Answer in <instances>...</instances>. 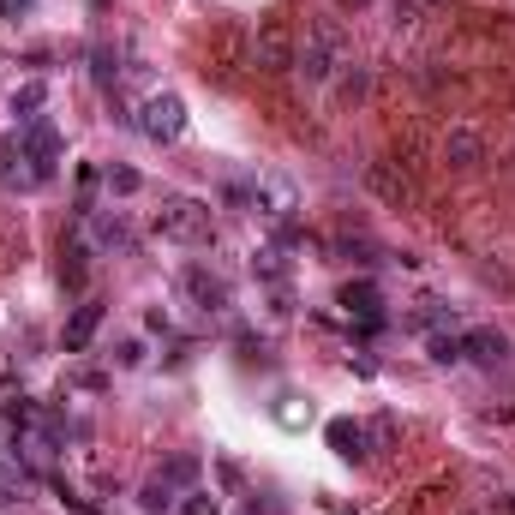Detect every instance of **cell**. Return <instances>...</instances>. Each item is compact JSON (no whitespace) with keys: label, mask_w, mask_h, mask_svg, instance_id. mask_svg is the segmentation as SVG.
<instances>
[{"label":"cell","mask_w":515,"mask_h":515,"mask_svg":"<svg viewBox=\"0 0 515 515\" xmlns=\"http://www.w3.org/2000/svg\"><path fill=\"white\" fill-rule=\"evenodd\" d=\"M336 6H342V12H360V6H372V0H336Z\"/></svg>","instance_id":"obj_34"},{"label":"cell","mask_w":515,"mask_h":515,"mask_svg":"<svg viewBox=\"0 0 515 515\" xmlns=\"http://www.w3.org/2000/svg\"><path fill=\"white\" fill-rule=\"evenodd\" d=\"M150 228H156V240H174V246H210L216 240V216L204 198H162Z\"/></svg>","instance_id":"obj_1"},{"label":"cell","mask_w":515,"mask_h":515,"mask_svg":"<svg viewBox=\"0 0 515 515\" xmlns=\"http://www.w3.org/2000/svg\"><path fill=\"white\" fill-rule=\"evenodd\" d=\"M30 6H36V0H0V18H24Z\"/></svg>","instance_id":"obj_33"},{"label":"cell","mask_w":515,"mask_h":515,"mask_svg":"<svg viewBox=\"0 0 515 515\" xmlns=\"http://www.w3.org/2000/svg\"><path fill=\"white\" fill-rule=\"evenodd\" d=\"M162 480H168V486H198V456H174V462H162Z\"/></svg>","instance_id":"obj_25"},{"label":"cell","mask_w":515,"mask_h":515,"mask_svg":"<svg viewBox=\"0 0 515 515\" xmlns=\"http://www.w3.org/2000/svg\"><path fill=\"white\" fill-rule=\"evenodd\" d=\"M18 156H24V186H48L54 168H60V138H54V126H48V120H30V126L18 132Z\"/></svg>","instance_id":"obj_4"},{"label":"cell","mask_w":515,"mask_h":515,"mask_svg":"<svg viewBox=\"0 0 515 515\" xmlns=\"http://www.w3.org/2000/svg\"><path fill=\"white\" fill-rule=\"evenodd\" d=\"M510 515H515V498H510Z\"/></svg>","instance_id":"obj_35"},{"label":"cell","mask_w":515,"mask_h":515,"mask_svg":"<svg viewBox=\"0 0 515 515\" xmlns=\"http://www.w3.org/2000/svg\"><path fill=\"white\" fill-rule=\"evenodd\" d=\"M330 450H336L342 462H366V456H372V426H360V420H330Z\"/></svg>","instance_id":"obj_13"},{"label":"cell","mask_w":515,"mask_h":515,"mask_svg":"<svg viewBox=\"0 0 515 515\" xmlns=\"http://www.w3.org/2000/svg\"><path fill=\"white\" fill-rule=\"evenodd\" d=\"M102 186H108V198H138V192H144V174L126 168V162H108V168H102Z\"/></svg>","instance_id":"obj_18"},{"label":"cell","mask_w":515,"mask_h":515,"mask_svg":"<svg viewBox=\"0 0 515 515\" xmlns=\"http://www.w3.org/2000/svg\"><path fill=\"white\" fill-rule=\"evenodd\" d=\"M426 360H432V366H462V330L426 336Z\"/></svg>","instance_id":"obj_19"},{"label":"cell","mask_w":515,"mask_h":515,"mask_svg":"<svg viewBox=\"0 0 515 515\" xmlns=\"http://www.w3.org/2000/svg\"><path fill=\"white\" fill-rule=\"evenodd\" d=\"M252 216H264V222H288L294 216V180L288 174H258L252 180Z\"/></svg>","instance_id":"obj_6"},{"label":"cell","mask_w":515,"mask_h":515,"mask_svg":"<svg viewBox=\"0 0 515 515\" xmlns=\"http://www.w3.org/2000/svg\"><path fill=\"white\" fill-rule=\"evenodd\" d=\"M42 102H48V84L42 78H24L18 90H12V114L30 126V120H42Z\"/></svg>","instance_id":"obj_17"},{"label":"cell","mask_w":515,"mask_h":515,"mask_svg":"<svg viewBox=\"0 0 515 515\" xmlns=\"http://www.w3.org/2000/svg\"><path fill=\"white\" fill-rule=\"evenodd\" d=\"M342 66H348V36H342V24H336V18L312 24L306 48L294 54V72H306V84H330Z\"/></svg>","instance_id":"obj_2"},{"label":"cell","mask_w":515,"mask_h":515,"mask_svg":"<svg viewBox=\"0 0 515 515\" xmlns=\"http://www.w3.org/2000/svg\"><path fill=\"white\" fill-rule=\"evenodd\" d=\"M366 90H372V78H366V66H360V60H354V66H348V72H342V96H348V102H360V96H366Z\"/></svg>","instance_id":"obj_29"},{"label":"cell","mask_w":515,"mask_h":515,"mask_svg":"<svg viewBox=\"0 0 515 515\" xmlns=\"http://www.w3.org/2000/svg\"><path fill=\"white\" fill-rule=\"evenodd\" d=\"M90 78L108 90V84H120V60H114V48H90Z\"/></svg>","instance_id":"obj_22"},{"label":"cell","mask_w":515,"mask_h":515,"mask_svg":"<svg viewBox=\"0 0 515 515\" xmlns=\"http://www.w3.org/2000/svg\"><path fill=\"white\" fill-rule=\"evenodd\" d=\"M390 24L396 30H414L420 24V0H390Z\"/></svg>","instance_id":"obj_31"},{"label":"cell","mask_w":515,"mask_h":515,"mask_svg":"<svg viewBox=\"0 0 515 515\" xmlns=\"http://www.w3.org/2000/svg\"><path fill=\"white\" fill-rule=\"evenodd\" d=\"M462 360H474V366L498 372V366L510 360V336H504L498 324H474V330H462Z\"/></svg>","instance_id":"obj_8"},{"label":"cell","mask_w":515,"mask_h":515,"mask_svg":"<svg viewBox=\"0 0 515 515\" xmlns=\"http://www.w3.org/2000/svg\"><path fill=\"white\" fill-rule=\"evenodd\" d=\"M366 180H372V186H378V192H384V198H396V204H402V198H408V180H402V174H390V168H384V162H372V168H366Z\"/></svg>","instance_id":"obj_23"},{"label":"cell","mask_w":515,"mask_h":515,"mask_svg":"<svg viewBox=\"0 0 515 515\" xmlns=\"http://www.w3.org/2000/svg\"><path fill=\"white\" fill-rule=\"evenodd\" d=\"M480 150H486V144H480L474 126H450V138H444V162H450V168H474Z\"/></svg>","instance_id":"obj_14"},{"label":"cell","mask_w":515,"mask_h":515,"mask_svg":"<svg viewBox=\"0 0 515 515\" xmlns=\"http://www.w3.org/2000/svg\"><path fill=\"white\" fill-rule=\"evenodd\" d=\"M0 180H6V186H24V156H18V144H0Z\"/></svg>","instance_id":"obj_28"},{"label":"cell","mask_w":515,"mask_h":515,"mask_svg":"<svg viewBox=\"0 0 515 515\" xmlns=\"http://www.w3.org/2000/svg\"><path fill=\"white\" fill-rule=\"evenodd\" d=\"M336 306H342L348 318H384V294H378V282H372V276H360V282H342Z\"/></svg>","instance_id":"obj_12"},{"label":"cell","mask_w":515,"mask_h":515,"mask_svg":"<svg viewBox=\"0 0 515 515\" xmlns=\"http://www.w3.org/2000/svg\"><path fill=\"white\" fill-rule=\"evenodd\" d=\"M276 420H282L288 432H300V426L312 420V408H300V396H282V408H276Z\"/></svg>","instance_id":"obj_30"},{"label":"cell","mask_w":515,"mask_h":515,"mask_svg":"<svg viewBox=\"0 0 515 515\" xmlns=\"http://www.w3.org/2000/svg\"><path fill=\"white\" fill-rule=\"evenodd\" d=\"M252 276H258V282H282V276H288V258H282V246H276V240L252 252Z\"/></svg>","instance_id":"obj_20"},{"label":"cell","mask_w":515,"mask_h":515,"mask_svg":"<svg viewBox=\"0 0 515 515\" xmlns=\"http://www.w3.org/2000/svg\"><path fill=\"white\" fill-rule=\"evenodd\" d=\"M174 504H180V486H168L162 474H150V480L138 486V510L144 515H168Z\"/></svg>","instance_id":"obj_16"},{"label":"cell","mask_w":515,"mask_h":515,"mask_svg":"<svg viewBox=\"0 0 515 515\" xmlns=\"http://www.w3.org/2000/svg\"><path fill=\"white\" fill-rule=\"evenodd\" d=\"M294 54H300V48H294V36H288L282 24H264L258 42H252V60H258L264 72H294Z\"/></svg>","instance_id":"obj_9"},{"label":"cell","mask_w":515,"mask_h":515,"mask_svg":"<svg viewBox=\"0 0 515 515\" xmlns=\"http://www.w3.org/2000/svg\"><path fill=\"white\" fill-rule=\"evenodd\" d=\"M54 498H60V510H72V515H96V498H84V492H72L66 480H54Z\"/></svg>","instance_id":"obj_27"},{"label":"cell","mask_w":515,"mask_h":515,"mask_svg":"<svg viewBox=\"0 0 515 515\" xmlns=\"http://www.w3.org/2000/svg\"><path fill=\"white\" fill-rule=\"evenodd\" d=\"M180 288H186V300H192L204 318L228 312V282H222L216 270H204V264H186V270H180Z\"/></svg>","instance_id":"obj_7"},{"label":"cell","mask_w":515,"mask_h":515,"mask_svg":"<svg viewBox=\"0 0 515 515\" xmlns=\"http://www.w3.org/2000/svg\"><path fill=\"white\" fill-rule=\"evenodd\" d=\"M402 324L420 330V336H438V330H456L462 324V306H450V300H414L402 312Z\"/></svg>","instance_id":"obj_11"},{"label":"cell","mask_w":515,"mask_h":515,"mask_svg":"<svg viewBox=\"0 0 515 515\" xmlns=\"http://www.w3.org/2000/svg\"><path fill=\"white\" fill-rule=\"evenodd\" d=\"M144 330H150V336H174V318H168V306H150V312H144Z\"/></svg>","instance_id":"obj_32"},{"label":"cell","mask_w":515,"mask_h":515,"mask_svg":"<svg viewBox=\"0 0 515 515\" xmlns=\"http://www.w3.org/2000/svg\"><path fill=\"white\" fill-rule=\"evenodd\" d=\"M174 510H180V515H216V510H222V498H216L210 486H186Z\"/></svg>","instance_id":"obj_21"},{"label":"cell","mask_w":515,"mask_h":515,"mask_svg":"<svg viewBox=\"0 0 515 515\" xmlns=\"http://www.w3.org/2000/svg\"><path fill=\"white\" fill-rule=\"evenodd\" d=\"M114 366H120V372H138V366H144V342H138V336H120V342H114Z\"/></svg>","instance_id":"obj_26"},{"label":"cell","mask_w":515,"mask_h":515,"mask_svg":"<svg viewBox=\"0 0 515 515\" xmlns=\"http://www.w3.org/2000/svg\"><path fill=\"white\" fill-rule=\"evenodd\" d=\"M90 258H96V252H90V246H84V240H78V234H72V240H66V246H60V282H66V288H72V294H78V288H84V276H90Z\"/></svg>","instance_id":"obj_15"},{"label":"cell","mask_w":515,"mask_h":515,"mask_svg":"<svg viewBox=\"0 0 515 515\" xmlns=\"http://www.w3.org/2000/svg\"><path fill=\"white\" fill-rule=\"evenodd\" d=\"M330 252H336V258H348V264H372V252H378V246H372L366 234H342Z\"/></svg>","instance_id":"obj_24"},{"label":"cell","mask_w":515,"mask_h":515,"mask_svg":"<svg viewBox=\"0 0 515 515\" xmlns=\"http://www.w3.org/2000/svg\"><path fill=\"white\" fill-rule=\"evenodd\" d=\"M132 126H138L150 144H174V138L186 132V102H180L174 90H156V96H144V102H138Z\"/></svg>","instance_id":"obj_3"},{"label":"cell","mask_w":515,"mask_h":515,"mask_svg":"<svg viewBox=\"0 0 515 515\" xmlns=\"http://www.w3.org/2000/svg\"><path fill=\"white\" fill-rule=\"evenodd\" d=\"M102 318H108V306H102V300H84V306H72V318H66V330H60V348H66V354H84V348L96 342Z\"/></svg>","instance_id":"obj_10"},{"label":"cell","mask_w":515,"mask_h":515,"mask_svg":"<svg viewBox=\"0 0 515 515\" xmlns=\"http://www.w3.org/2000/svg\"><path fill=\"white\" fill-rule=\"evenodd\" d=\"M78 240L90 252H120V246H132V222H126V210H84Z\"/></svg>","instance_id":"obj_5"}]
</instances>
